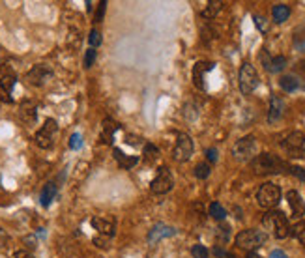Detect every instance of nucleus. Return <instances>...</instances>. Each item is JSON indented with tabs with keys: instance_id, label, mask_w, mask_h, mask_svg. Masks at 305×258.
<instances>
[{
	"instance_id": "nucleus-1",
	"label": "nucleus",
	"mask_w": 305,
	"mask_h": 258,
	"mask_svg": "<svg viewBox=\"0 0 305 258\" xmlns=\"http://www.w3.org/2000/svg\"><path fill=\"white\" fill-rule=\"evenodd\" d=\"M251 166H253V170H255V174H279V172H283L285 168H290V166L283 161V159H279L277 156H273V154H260V156H255L253 157V161H251Z\"/></svg>"
},
{
	"instance_id": "nucleus-2",
	"label": "nucleus",
	"mask_w": 305,
	"mask_h": 258,
	"mask_svg": "<svg viewBox=\"0 0 305 258\" xmlns=\"http://www.w3.org/2000/svg\"><path fill=\"white\" fill-rule=\"evenodd\" d=\"M262 225L264 228L270 230L277 240H285L287 236H290V225H288V219L285 217L283 212H277V210H270V212L264 213L262 217Z\"/></svg>"
},
{
	"instance_id": "nucleus-3",
	"label": "nucleus",
	"mask_w": 305,
	"mask_h": 258,
	"mask_svg": "<svg viewBox=\"0 0 305 258\" xmlns=\"http://www.w3.org/2000/svg\"><path fill=\"white\" fill-rule=\"evenodd\" d=\"M266 234L262 230H257V228H247V230H241L238 236H236V245L241 247V249L247 251H255L262 247L266 243Z\"/></svg>"
},
{
	"instance_id": "nucleus-4",
	"label": "nucleus",
	"mask_w": 305,
	"mask_h": 258,
	"mask_svg": "<svg viewBox=\"0 0 305 258\" xmlns=\"http://www.w3.org/2000/svg\"><path fill=\"white\" fill-rule=\"evenodd\" d=\"M257 200H259L260 208H266V210L275 208L279 204V200H281V189H279V185L271 184V182L262 184L260 189L257 191Z\"/></svg>"
},
{
	"instance_id": "nucleus-5",
	"label": "nucleus",
	"mask_w": 305,
	"mask_h": 258,
	"mask_svg": "<svg viewBox=\"0 0 305 258\" xmlns=\"http://www.w3.org/2000/svg\"><path fill=\"white\" fill-rule=\"evenodd\" d=\"M240 90L241 94H245V96H249L251 92H255L257 90V86H259V73H257V69L249 64V62H245V64L240 67Z\"/></svg>"
},
{
	"instance_id": "nucleus-6",
	"label": "nucleus",
	"mask_w": 305,
	"mask_h": 258,
	"mask_svg": "<svg viewBox=\"0 0 305 258\" xmlns=\"http://www.w3.org/2000/svg\"><path fill=\"white\" fill-rule=\"evenodd\" d=\"M172 185H174V178L170 174V170H169L167 166H161V168L157 170L156 178L152 180L150 189H152V193H156V194H165L172 189Z\"/></svg>"
},
{
	"instance_id": "nucleus-7",
	"label": "nucleus",
	"mask_w": 305,
	"mask_h": 258,
	"mask_svg": "<svg viewBox=\"0 0 305 258\" xmlns=\"http://www.w3.org/2000/svg\"><path fill=\"white\" fill-rule=\"evenodd\" d=\"M283 148L287 150L292 157H305V135L300 131L290 133L285 140H283Z\"/></svg>"
},
{
	"instance_id": "nucleus-8",
	"label": "nucleus",
	"mask_w": 305,
	"mask_h": 258,
	"mask_svg": "<svg viewBox=\"0 0 305 258\" xmlns=\"http://www.w3.org/2000/svg\"><path fill=\"white\" fill-rule=\"evenodd\" d=\"M172 156H174L176 161H180V163H184L187 161L189 157L193 156V140L189 135H185V133H180L178 135V140H176V146L172 150Z\"/></svg>"
},
{
	"instance_id": "nucleus-9",
	"label": "nucleus",
	"mask_w": 305,
	"mask_h": 258,
	"mask_svg": "<svg viewBox=\"0 0 305 258\" xmlns=\"http://www.w3.org/2000/svg\"><path fill=\"white\" fill-rule=\"evenodd\" d=\"M58 126H56V122L53 118H49L45 120V124L41 126V129L36 133V144L39 148H51L53 146V140H55V133Z\"/></svg>"
},
{
	"instance_id": "nucleus-10",
	"label": "nucleus",
	"mask_w": 305,
	"mask_h": 258,
	"mask_svg": "<svg viewBox=\"0 0 305 258\" xmlns=\"http://www.w3.org/2000/svg\"><path fill=\"white\" fill-rule=\"evenodd\" d=\"M255 148H257V142H255V137H243L240 138L234 148H232V156L236 157V159H240V161H247L249 157H253L255 154Z\"/></svg>"
},
{
	"instance_id": "nucleus-11",
	"label": "nucleus",
	"mask_w": 305,
	"mask_h": 258,
	"mask_svg": "<svg viewBox=\"0 0 305 258\" xmlns=\"http://www.w3.org/2000/svg\"><path fill=\"white\" fill-rule=\"evenodd\" d=\"M51 75H53L51 67H47V65H43V64H37L27 73V81L30 84H34V86H41Z\"/></svg>"
},
{
	"instance_id": "nucleus-12",
	"label": "nucleus",
	"mask_w": 305,
	"mask_h": 258,
	"mask_svg": "<svg viewBox=\"0 0 305 258\" xmlns=\"http://www.w3.org/2000/svg\"><path fill=\"white\" fill-rule=\"evenodd\" d=\"M260 60H262V64L270 73H279V71H283L287 67V58L285 56H270L266 51L260 53Z\"/></svg>"
},
{
	"instance_id": "nucleus-13",
	"label": "nucleus",
	"mask_w": 305,
	"mask_h": 258,
	"mask_svg": "<svg viewBox=\"0 0 305 258\" xmlns=\"http://www.w3.org/2000/svg\"><path fill=\"white\" fill-rule=\"evenodd\" d=\"M176 236V230L172 226H167V225H156L152 230L148 232V241L154 245L157 241L165 240V238H172Z\"/></svg>"
},
{
	"instance_id": "nucleus-14",
	"label": "nucleus",
	"mask_w": 305,
	"mask_h": 258,
	"mask_svg": "<svg viewBox=\"0 0 305 258\" xmlns=\"http://www.w3.org/2000/svg\"><path fill=\"white\" fill-rule=\"evenodd\" d=\"M13 86H15V75H4L0 79V101L2 103H11V92H13Z\"/></svg>"
},
{
	"instance_id": "nucleus-15",
	"label": "nucleus",
	"mask_w": 305,
	"mask_h": 258,
	"mask_svg": "<svg viewBox=\"0 0 305 258\" xmlns=\"http://www.w3.org/2000/svg\"><path fill=\"white\" fill-rule=\"evenodd\" d=\"M213 69V62H199L193 67V83L197 88L204 90V73L212 71Z\"/></svg>"
},
{
	"instance_id": "nucleus-16",
	"label": "nucleus",
	"mask_w": 305,
	"mask_h": 258,
	"mask_svg": "<svg viewBox=\"0 0 305 258\" xmlns=\"http://www.w3.org/2000/svg\"><path fill=\"white\" fill-rule=\"evenodd\" d=\"M283 111H285V101H283L279 96H271V99H270V111H268L270 124L277 122L279 118L283 116Z\"/></svg>"
},
{
	"instance_id": "nucleus-17",
	"label": "nucleus",
	"mask_w": 305,
	"mask_h": 258,
	"mask_svg": "<svg viewBox=\"0 0 305 258\" xmlns=\"http://www.w3.org/2000/svg\"><path fill=\"white\" fill-rule=\"evenodd\" d=\"M287 200H288V204H290L292 213H294L296 217H302L305 213V202H304V198H302V194L292 189V191H288L287 193Z\"/></svg>"
},
{
	"instance_id": "nucleus-18",
	"label": "nucleus",
	"mask_w": 305,
	"mask_h": 258,
	"mask_svg": "<svg viewBox=\"0 0 305 258\" xmlns=\"http://www.w3.org/2000/svg\"><path fill=\"white\" fill-rule=\"evenodd\" d=\"M92 226L96 230L100 232V234H105L107 238H112L114 236V232H116V225L109 219H103V217H94L92 221Z\"/></svg>"
},
{
	"instance_id": "nucleus-19",
	"label": "nucleus",
	"mask_w": 305,
	"mask_h": 258,
	"mask_svg": "<svg viewBox=\"0 0 305 258\" xmlns=\"http://www.w3.org/2000/svg\"><path fill=\"white\" fill-rule=\"evenodd\" d=\"M112 156H114V159L118 161V165H120L122 168H131V166H135L137 163H139V157L126 156L120 148H114V150H112Z\"/></svg>"
},
{
	"instance_id": "nucleus-20",
	"label": "nucleus",
	"mask_w": 305,
	"mask_h": 258,
	"mask_svg": "<svg viewBox=\"0 0 305 258\" xmlns=\"http://www.w3.org/2000/svg\"><path fill=\"white\" fill-rule=\"evenodd\" d=\"M19 116L25 120V124H34L36 122V105L30 101L23 103L21 111H19Z\"/></svg>"
},
{
	"instance_id": "nucleus-21",
	"label": "nucleus",
	"mask_w": 305,
	"mask_h": 258,
	"mask_svg": "<svg viewBox=\"0 0 305 258\" xmlns=\"http://www.w3.org/2000/svg\"><path fill=\"white\" fill-rule=\"evenodd\" d=\"M118 129V124L112 120H105L103 122V128H102V135H100V140H102L103 144H109L112 140V135H114V131Z\"/></svg>"
},
{
	"instance_id": "nucleus-22",
	"label": "nucleus",
	"mask_w": 305,
	"mask_h": 258,
	"mask_svg": "<svg viewBox=\"0 0 305 258\" xmlns=\"http://www.w3.org/2000/svg\"><path fill=\"white\" fill-rule=\"evenodd\" d=\"M55 196H56V185L53 184V182H49V184L41 189V194H39V200H41V206L43 208H47L49 204L55 200Z\"/></svg>"
},
{
	"instance_id": "nucleus-23",
	"label": "nucleus",
	"mask_w": 305,
	"mask_h": 258,
	"mask_svg": "<svg viewBox=\"0 0 305 258\" xmlns=\"http://www.w3.org/2000/svg\"><path fill=\"white\" fill-rule=\"evenodd\" d=\"M271 17H273L275 23H285L290 17V8L287 4H275L273 9H271Z\"/></svg>"
},
{
	"instance_id": "nucleus-24",
	"label": "nucleus",
	"mask_w": 305,
	"mask_h": 258,
	"mask_svg": "<svg viewBox=\"0 0 305 258\" xmlns=\"http://www.w3.org/2000/svg\"><path fill=\"white\" fill-rule=\"evenodd\" d=\"M279 86L285 90V92H294L300 88V81H298L294 75H285L279 79Z\"/></svg>"
},
{
	"instance_id": "nucleus-25",
	"label": "nucleus",
	"mask_w": 305,
	"mask_h": 258,
	"mask_svg": "<svg viewBox=\"0 0 305 258\" xmlns=\"http://www.w3.org/2000/svg\"><path fill=\"white\" fill-rule=\"evenodd\" d=\"M223 8V2H215V0H212V2H208V6H206V9L203 11V17L204 19H213L219 11H221Z\"/></svg>"
},
{
	"instance_id": "nucleus-26",
	"label": "nucleus",
	"mask_w": 305,
	"mask_h": 258,
	"mask_svg": "<svg viewBox=\"0 0 305 258\" xmlns=\"http://www.w3.org/2000/svg\"><path fill=\"white\" fill-rule=\"evenodd\" d=\"M157 157H159V150L154 144H144V161L148 165H154Z\"/></svg>"
},
{
	"instance_id": "nucleus-27",
	"label": "nucleus",
	"mask_w": 305,
	"mask_h": 258,
	"mask_svg": "<svg viewBox=\"0 0 305 258\" xmlns=\"http://www.w3.org/2000/svg\"><path fill=\"white\" fill-rule=\"evenodd\" d=\"M210 215H212L213 219H217V221H223L225 217H227V212H225V208H223L219 202H212L210 204Z\"/></svg>"
},
{
	"instance_id": "nucleus-28",
	"label": "nucleus",
	"mask_w": 305,
	"mask_h": 258,
	"mask_svg": "<svg viewBox=\"0 0 305 258\" xmlns=\"http://www.w3.org/2000/svg\"><path fill=\"white\" fill-rule=\"evenodd\" d=\"M290 234H292L296 240L302 241V243H305V221L296 223V225L290 228Z\"/></svg>"
},
{
	"instance_id": "nucleus-29",
	"label": "nucleus",
	"mask_w": 305,
	"mask_h": 258,
	"mask_svg": "<svg viewBox=\"0 0 305 258\" xmlns=\"http://www.w3.org/2000/svg\"><path fill=\"white\" fill-rule=\"evenodd\" d=\"M210 172H212V166L208 165V163H199V165L195 166V176L199 180H206L210 176Z\"/></svg>"
},
{
	"instance_id": "nucleus-30",
	"label": "nucleus",
	"mask_w": 305,
	"mask_h": 258,
	"mask_svg": "<svg viewBox=\"0 0 305 258\" xmlns=\"http://www.w3.org/2000/svg\"><path fill=\"white\" fill-rule=\"evenodd\" d=\"M294 45L300 49V51H305V27H300L294 34Z\"/></svg>"
},
{
	"instance_id": "nucleus-31",
	"label": "nucleus",
	"mask_w": 305,
	"mask_h": 258,
	"mask_svg": "<svg viewBox=\"0 0 305 258\" xmlns=\"http://www.w3.org/2000/svg\"><path fill=\"white\" fill-rule=\"evenodd\" d=\"M88 41H90V45L94 47H100L102 45V32L98 30V28H92L90 30V36H88Z\"/></svg>"
},
{
	"instance_id": "nucleus-32",
	"label": "nucleus",
	"mask_w": 305,
	"mask_h": 258,
	"mask_svg": "<svg viewBox=\"0 0 305 258\" xmlns=\"http://www.w3.org/2000/svg\"><path fill=\"white\" fill-rule=\"evenodd\" d=\"M191 255H193V258H208V249L204 247V245H201V243H197V245H193V249H191Z\"/></svg>"
},
{
	"instance_id": "nucleus-33",
	"label": "nucleus",
	"mask_w": 305,
	"mask_h": 258,
	"mask_svg": "<svg viewBox=\"0 0 305 258\" xmlns=\"http://www.w3.org/2000/svg\"><path fill=\"white\" fill-rule=\"evenodd\" d=\"M94 60H96V49H88L86 53H84V67H92Z\"/></svg>"
},
{
	"instance_id": "nucleus-34",
	"label": "nucleus",
	"mask_w": 305,
	"mask_h": 258,
	"mask_svg": "<svg viewBox=\"0 0 305 258\" xmlns=\"http://www.w3.org/2000/svg\"><path fill=\"white\" fill-rule=\"evenodd\" d=\"M213 255H215L217 258H236V255H232V253H229V251H225L223 247H219V245L213 249Z\"/></svg>"
},
{
	"instance_id": "nucleus-35",
	"label": "nucleus",
	"mask_w": 305,
	"mask_h": 258,
	"mask_svg": "<svg viewBox=\"0 0 305 258\" xmlns=\"http://www.w3.org/2000/svg\"><path fill=\"white\" fill-rule=\"evenodd\" d=\"M288 170H290V174L292 176H296V178H300L302 182H305V168H300V166H290Z\"/></svg>"
},
{
	"instance_id": "nucleus-36",
	"label": "nucleus",
	"mask_w": 305,
	"mask_h": 258,
	"mask_svg": "<svg viewBox=\"0 0 305 258\" xmlns=\"http://www.w3.org/2000/svg\"><path fill=\"white\" fill-rule=\"evenodd\" d=\"M217 236L221 238V241H227L229 240V236H231V228H229V226H219V228H217Z\"/></svg>"
},
{
	"instance_id": "nucleus-37",
	"label": "nucleus",
	"mask_w": 305,
	"mask_h": 258,
	"mask_svg": "<svg viewBox=\"0 0 305 258\" xmlns=\"http://www.w3.org/2000/svg\"><path fill=\"white\" fill-rule=\"evenodd\" d=\"M79 146H81V135H79V133H73L71 138H69V148L77 150Z\"/></svg>"
},
{
	"instance_id": "nucleus-38",
	"label": "nucleus",
	"mask_w": 305,
	"mask_h": 258,
	"mask_svg": "<svg viewBox=\"0 0 305 258\" xmlns=\"http://www.w3.org/2000/svg\"><path fill=\"white\" fill-rule=\"evenodd\" d=\"M109 240H111V238H107V236H105V238H102V236H100V238H94V243H96L98 247L107 249V247H109Z\"/></svg>"
},
{
	"instance_id": "nucleus-39",
	"label": "nucleus",
	"mask_w": 305,
	"mask_h": 258,
	"mask_svg": "<svg viewBox=\"0 0 305 258\" xmlns=\"http://www.w3.org/2000/svg\"><path fill=\"white\" fill-rule=\"evenodd\" d=\"M105 6H107V2L103 0V2H100V9H98V13H96V21L100 23L103 19V13H105Z\"/></svg>"
},
{
	"instance_id": "nucleus-40",
	"label": "nucleus",
	"mask_w": 305,
	"mask_h": 258,
	"mask_svg": "<svg viewBox=\"0 0 305 258\" xmlns=\"http://www.w3.org/2000/svg\"><path fill=\"white\" fill-rule=\"evenodd\" d=\"M206 157H208V161H210V163L217 161V150H215V148H210V150L206 152Z\"/></svg>"
},
{
	"instance_id": "nucleus-41",
	"label": "nucleus",
	"mask_w": 305,
	"mask_h": 258,
	"mask_svg": "<svg viewBox=\"0 0 305 258\" xmlns=\"http://www.w3.org/2000/svg\"><path fill=\"white\" fill-rule=\"evenodd\" d=\"M13 258H34L28 251H17L15 255H13Z\"/></svg>"
},
{
	"instance_id": "nucleus-42",
	"label": "nucleus",
	"mask_w": 305,
	"mask_h": 258,
	"mask_svg": "<svg viewBox=\"0 0 305 258\" xmlns=\"http://www.w3.org/2000/svg\"><path fill=\"white\" fill-rule=\"evenodd\" d=\"M270 258H288V257L283 251H271V253H270Z\"/></svg>"
},
{
	"instance_id": "nucleus-43",
	"label": "nucleus",
	"mask_w": 305,
	"mask_h": 258,
	"mask_svg": "<svg viewBox=\"0 0 305 258\" xmlns=\"http://www.w3.org/2000/svg\"><path fill=\"white\" fill-rule=\"evenodd\" d=\"M262 21H264V19H262V17H259V15H257V17H255V23H257V27H259L260 30H266V25H264V23H262Z\"/></svg>"
},
{
	"instance_id": "nucleus-44",
	"label": "nucleus",
	"mask_w": 305,
	"mask_h": 258,
	"mask_svg": "<svg viewBox=\"0 0 305 258\" xmlns=\"http://www.w3.org/2000/svg\"><path fill=\"white\" fill-rule=\"evenodd\" d=\"M298 71L305 75V60H304V62H300V64H298Z\"/></svg>"
},
{
	"instance_id": "nucleus-45",
	"label": "nucleus",
	"mask_w": 305,
	"mask_h": 258,
	"mask_svg": "<svg viewBox=\"0 0 305 258\" xmlns=\"http://www.w3.org/2000/svg\"><path fill=\"white\" fill-rule=\"evenodd\" d=\"M4 243H6V234H4V232L0 230V247H2Z\"/></svg>"
},
{
	"instance_id": "nucleus-46",
	"label": "nucleus",
	"mask_w": 305,
	"mask_h": 258,
	"mask_svg": "<svg viewBox=\"0 0 305 258\" xmlns=\"http://www.w3.org/2000/svg\"><path fill=\"white\" fill-rule=\"evenodd\" d=\"M247 258H260V257L255 253V251H249V253H247Z\"/></svg>"
}]
</instances>
